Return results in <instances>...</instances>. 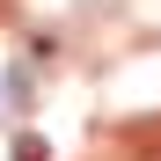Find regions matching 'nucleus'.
Instances as JSON below:
<instances>
[{
	"label": "nucleus",
	"mask_w": 161,
	"mask_h": 161,
	"mask_svg": "<svg viewBox=\"0 0 161 161\" xmlns=\"http://www.w3.org/2000/svg\"><path fill=\"white\" fill-rule=\"evenodd\" d=\"M15 161H44V139H37V132H22V139H15Z\"/></svg>",
	"instance_id": "nucleus-1"
}]
</instances>
